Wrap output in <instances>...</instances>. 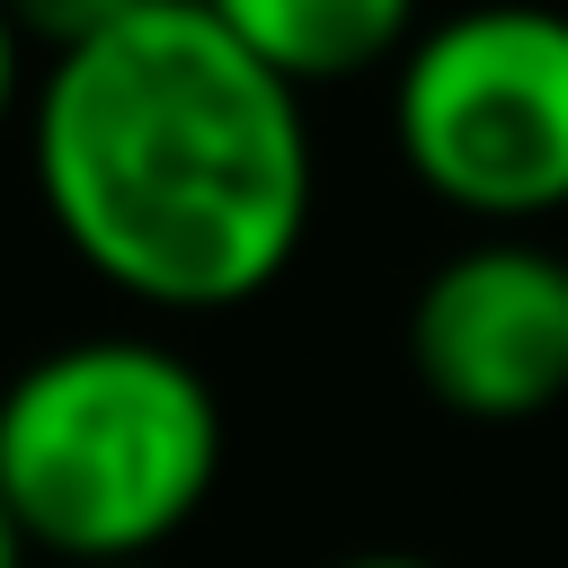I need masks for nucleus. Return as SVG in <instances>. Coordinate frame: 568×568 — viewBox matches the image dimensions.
<instances>
[{"mask_svg":"<svg viewBox=\"0 0 568 568\" xmlns=\"http://www.w3.org/2000/svg\"><path fill=\"white\" fill-rule=\"evenodd\" d=\"M27 178L53 240L142 311H240L275 293L320 204L302 89L257 71L204 0L44 53Z\"/></svg>","mask_w":568,"mask_h":568,"instance_id":"nucleus-1","label":"nucleus"},{"mask_svg":"<svg viewBox=\"0 0 568 568\" xmlns=\"http://www.w3.org/2000/svg\"><path fill=\"white\" fill-rule=\"evenodd\" d=\"M222 390L195 355L106 328L0 382V497L53 568H142L222 488Z\"/></svg>","mask_w":568,"mask_h":568,"instance_id":"nucleus-2","label":"nucleus"},{"mask_svg":"<svg viewBox=\"0 0 568 568\" xmlns=\"http://www.w3.org/2000/svg\"><path fill=\"white\" fill-rule=\"evenodd\" d=\"M390 151L399 169L488 222H541L568 204V9L470 0L426 18L390 62Z\"/></svg>","mask_w":568,"mask_h":568,"instance_id":"nucleus-3","label":"nucleus"},{"mask_svg":"<svg viewBox=\"0 0 568 568\" xmlns=\"http://www.w3.org/2000/svg\"><path fill=\"white\" fill-rule=\"evenodd\" d=\"M399 355L417 390L470 426H524L568 399V257L488 231L426 266L408 293Z\"/></svg>","mask_w":568,"mask_h":568,"instance_id":"nucleus-4","label":"nucleus"},{"mask_svg":"<svg viewBox=\"0 0 568 568\" xmlns=\"http://www.w3.org/2000/svg\"><path fill=\"white\" fill-rule=\"evenodd\" d=\"M204 18L284 89H337L417 44L426 0H204Z\"/></svg>","mask_w":568,"mask_h":568,"instance_id":"nucleus-5","label":"nucleus"},{"mask_svg":"<svg viewBox=\"0 0 568 568\" xmlns=\"http://www.w3.org/2000/svg\"><path fill=\"white\" fill-rule=\"evenodd\" d=\"M0 9L18 18V36H44L62 53V44H89V36H106L142 9H169V0H0Z\"/></svg>","mask_w":568,"mask_h":568,"instance_id":"nucleus-6","label":"nucleus"},{"mask_svg":"<svg viewBox=\"0 0 568 568\" xmlns=\"http://www.w3.org/2000/svg\"><path fill=\"white\" fill-rule=\"evenodd\" d=\"M27 106V36H18V18L0 9V124Z\"/></svg>","mask_w":568,"mask_h":568,"instance_id":"nucleus-7","label":"nucleus"},{"mask_svg":"<svg viewBox=\"0 0 568 568\" xmlns=\"http://www.w3.org/2000/svg\"><path fill=\"white\" fill-rule=\"evenodd\" d=\"M0 568H36V541H27V524L9 515V497H0Z\"/></svg>","mask_w":568,"mask_h":568,"instance_id":"nucleus-8","label":"nucleus"},{"mask_svg":"<svg viewBox=\"0 0 568 568\" xmlns=\"http://www.w3.org/2000/svg\"><path fill=\"white\" fill-rule=\"evenodd\" d=\"M328 568H435V559H417V550H355V559H328Z\"/></svg>","mask_w":568,"mask_h":568,"instance_id":"nucleus-9","label":"nucleus"},{"mask_svg":"<svg viewBox=\"0 0 568 568\" xmlns=\"http://www.w3.org/2000/svg\"><path fill=\"white\" fill-rule=\"evenodd\" d=\"M142 568H169V559H142Z\"/></svg>","mask_w":568,"mask_h":568,"instance_id":"nucleus-10","label":"nucleus"}]
</instances>
